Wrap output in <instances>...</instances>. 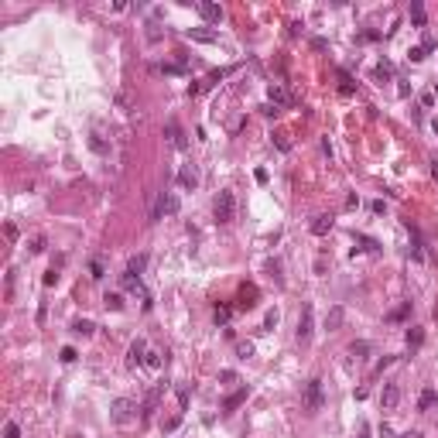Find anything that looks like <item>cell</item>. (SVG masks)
<instances>
[{"mask_svg":"<svg viewBox=\"0 0 438 438\" xmlns=\"http://www.w3.org/2000/svg\"><path fill=\"white\" fill-rule=\"evenodd\" d=\"M212 212H216V223H219V226L233 223V216H236V199H233V192H229V189H223L219 195H216Z\"/></svg>","mask_w":438,"mask_h":438,"instance_id":"cell-1","label":"cell"},{"mask_svg":"<svg viewBox=\"0 0 438 438\" xmlns=\"http://www.w3.org/2000/svg\"><path fill=\"white\" fill-rule=\"evenodd\" d=\"M137 411H140V407H137L133 397H116L113 404H110V418H113L116 424H130V421L137 418Z\"/></svg>","mask_w":438,"mask_h":438,"instance_id":"cell-2","label":"cell"},{"mask_svg":"<svg viewBox=\"0 0 438 438\" xmlns=\"http://www.w3.org/2000/svg\"><path fill=\"white\" fill-rule=\"evenodd\" d=\"M312 332H315V308H312V302H305L302 305V319H298V346L312 343Z\"/></svg>","mask_w":438,"mask_h":438,"instance_id":"cell-3","label":"cell"},{"mask_svg":"<svg viewBox=\"0 0 438 438\" xmlns=\"http://www.w3.org/2000/svg\"><path fill=\"white\" fill-rule=\"evenodd\" d=\"M322 404H325L322 380H319V377H312V380L305 383V411H308V414H315V411H322Z\"/></svg>","mask_w":438,"mask_h":438,"instance_id":"cell-4","label":"cell"},{"mask_svg":"<svg viewBox=\"0 0 438 438\" xmlns=\"http://www.w3.org/2000/svg\"><path fill=\"white\" fill-rule=\"evenodd\" d=\"M178 209H182L178 195H175V192H161V195H158V206H154V212H151V219L158 223V219H165V216H175Z\"/></svg>","mask_w":438,"mask_h":438,"instance_id":"cell-5","label":"cell"},{"mask_svg":"<svg viewBox=\"0 0 438 438\" xmlns=\"http://www.w3.org/2000/svg\"><path fill=\"white\" fill-rule=\"evenodd\" d=\"M144 356H148V343H144V339H133L130 349H127V366H130V370L144 366Z\"/></svg>","mask_w":438,"mask_h":438,"instance_id":"cell-6","label":"cell"},{"mask_svg":"<svg viewBox=\"0 0 438 438\" xmlns=\"http://www.w3.org/2000/svg\"><path fill=\"white\" fill-rule=\"evenodd\" d=\"M165 383H168V380H158V383L151 387V394H148V400H144V407H140V414H144V421H148V418L154 414L158 400H161V394H165Z\"/></svg>","mask_w":438,"mask_h":438,"instance_id":"cell-7","label":"cell"},{"mask_svg":"<svg viewBox=\"0 0 438 438\" xmlns=\"http://www.w3.org/2000/svg\"><path fill=\"white\" fill-rule=\"evenodd\" d=\"M195 7H199V14H202V21H209V24H219V21H223V7H219V4H209V0H199Z\"/></svg>","mask_w":438,"mask_h":438,"instance_id":"cell-8","label":"cell"},{"mask_svg":"<svg viewBox=\"0 0 438 438\" xmlns=\"http://www.w3.org/2000/svg\"><path fill=\"white\" fill-rule=\"evenodd\" d=\"M185 38H189V41H199V45H216V41H219V35H216V31H209V28H189V31H185Z\"/></svg>","mask_w":438,"mask_h":438,"instance_id":"cell-9","label":"cell"},{"mask_svg":"<svg viewBox=\"0 0 438 438\" xmlns=\"http://www.w3.org/2000/svg\"><path fill=\"white\" fill-rule=\"evenodd\" d=\"M267 96H270V103H274V106H287V103H295V99H291V93H287L281 82H270V86H267Z\"/></svg>","mask_w":438,"mask_h":438,"instance_id":"cell-10","label":"cell"},{"mask_svg":"<svg viewBox=\"0 0 438 438\" xmlns=\"http://www.w3.org/2000/svg\"><path fill=\"white\" fill-rule=\"evenodd\" d=\"M165 133H168V140H172L178 151L189 148V140H185V133H182V127H178V120H168V123H165Z\"/></svg>","mask_w":438,"mask_h":438,"instance_id":"cell-11","label":"cell"},{"mask_svg":"<svg viewBox=\"0 0 438 438\" xmlns=\"http://www.w3.org/2000/svg\"><path fill=\"white\" fill-rule=\"evenodd\" d=\"M380 404H383V411H394V407L400 404V387H397V383H387V387H383Z\"/></svg>","mask_w":438,"mask_h":438,"instance_id":"cell-12","label":"cell"},{"mask_svg":"<svg viewBox=\"0 0 438 438\" xmlns=\"http://www.w3.org/2000/svg\"><path fill=\"white\" fill-rule=\"evenodd\" d=\"M178 185H182V189H195V185H199V172H195V165H182V172H178Z\"/></svg>","mask_w":438,"mask_h":438,"instance_id":"cell-13","label":"cell"},{"mask_svg":"<svg viewBox=\"0 0 438 438\" xmlns=\"http://www.w3.org/2000/svg\"><path fill=\"white\" fill-rule=\"evenodd\" d=\"M247 394H250V387H240L236 394H229V397L223 400V414H229V411H236V407H240V404L247 400Z\"/></svg>","mask_w":438,"mask_h":438,"instance_id":"cell-14","label":"cell"},{"mask_svg":"<svg viewBox=\"0 0 438 438\" xmlns=\"http://www.w3.org/2000/svg\"><path fill=\"white\" fill-rule=\"evenodd\" d=\"M257 298H260L257 284H243V287H240V308H253V305H257Z\"/></svg>","mask_w":438,"mask_h":438,"instance_id":"cell-15","label":"cell"},{"mask_svg":"<svg viewBox=\"0 0 438 438\" xmlns=\"http://www.w3.org/2000/svg\"><path fill=\"white\" fill-rule=\"evenodd\" d=\"M120 284L127 287V291H133V295H148V291H144V284H140V274H130V270H127V274L120 277Z\"/></svg>","mask_w":438,"mask_h":438,"instance_id":"cell-16","label":"cell"},{"mask_svg":"<svg viewBox=\"0 0 438 438\" xmlns=\"http://www.w3.org/2000/svg\"><path fill=\"white\" fill-rule=\"evenodd\" d=\"M329 229H332V216H329V212H322V216L312 219V233H315V236H325Z\"/></svg>","mask_w":438,"mask_h":438,"instance_id":"cell-17","label":"cell"},{"mask_svg":"<svg viewBox=\"0 0 438 438\" xmlns=\"http://www.w3.org/2000/svg\"><path fill=\"white\" fill-rule=\"evenodd\" d=\"M390 76H394V65H390L387 58H380V62H377V69H373V79H377V82H387Z\"/></svg>","mask_w":438,"mask_h":438,"instance_id":"cell-18","label":"cell"},{"mask_svg":"<svg viewBox=\"0 0 438 438\" xmlns=\"http://www.w3.org/2000/svg\"><path fill=\"white\" fill-rule=\"evenodd\" d=\"M339 325H343V308L336 305V308H329V315H325V329H329V332H336Z\"/></svg>","mask_w":438,"mask_h":438,"instance_id":"cell-19","label":"cell"},{"mask_svg":"<svg viewBox=\"0 0 438 438\" xmlns=\"http://www.w3.org/2000/svg\"><path fill=\"white\" fill-rule=\"evenodd\" d=\"M404 339H407V346H411V349H418V346L424 343V332H421L418 325H411V329H407V336H404Z\"/></svg>","mask_w":438,"mask_h":438,"instance_id":"cell-20","label":"cell"},{"mask_svg":"<svg viewBox=\"0 0 438 438\" xmlns=\"http://www.w3.org/2000/svg\"><path fill=\"white\" fill-rule=\"evenodd\" d=\"M431 404H438V394H435V390H431V387H428V390H424V394H421V397H418V411H428Z\"/></svg>","mask_w":438,"mask_h":438,"instance_id":"cell-21","label":"cell"},{"mask_svg":"<svg viewBox=\"0 0 438 438\" xmlns=\"http://www.w3.org/2000/svg\"><path fill=\"white\" fill-rule=\"evenodd\" d=\"M407 315H411V302H404V305H400V308H394V312L387 315V322H404Z\"/></svg>","mask_w":438,"mask_h":438,"instance_id":"cell-22","label":"cell"},{"mask_svg":"<svg viewBox=\"0 0 438 438\" xmlns=\"http://www.w3.org/2000/svg\"><path fill=\"white\" fill-rule=\"evenodd\" d=\"M411 24H414V28H424V7H421L418 0L411 4Z\"/></svg>","mask_w":438,"mask_h":438,"instance_id":"cell-23","label":"cell"},{"mask_svg":"<svg viewBox=\"0 0 438 438\" xmlns=\"http://www.w3.org/2000/svg\"><path fill=\"white\" fill-rule=\"evenodd\" d=\"M144 267H148V257H144V253H133L130 264H127V270H130V274H140Z\"/></svg>","mask_w":438,"mask_h":438,"instance_id":"cell-24","label":"cell"},{"mask_svg":"<svg viewBox=\"0 0 438 438\" xmlns=\"http://www.w3.org/2000/svg\"><path fill=\"white\" fill-rule=\"evenodd\" d=\"M28 253H45V236H41V233H35V236L28 240Z\"/></svg>","mask_w":438,"mask_h":438,"instance_id":"cell-25","label":"cell"},{"mask_svg":"<svg viewBox=\"0 0 438 438\" xmlns=\"http://www.w3.org/2000/svg\"><path fill=\"white\" fill-rule=\"evenodd\" d=\"M161 356H165V353H154V349H148V356H144V366H148V370H161Z\"/></svg>","mask_w":438,"mask_h":438,"instance_id":"cell-26","label":"cell"},{"mask_svg":"<svg viewBox=\"0 0 438 438\" xmlns=\"http://www.w3.org/2000/svg\"><path fill=\"white\" fill-rule=\"evenodd\" d=\"M93 329H96V325L89 322V319H79V322L72 325V332H79V336H93Z\"/></svg>","mask_w":438,"mask_h":438,"instance_id":"cell-27","label":"cell"},{"mask_svg":"<svg viewBox=\"0 0 438 438\" xmlns=\"http://www.w3.org/2000/svg\"><path fill=\"white\" fill-rule=\"evenodd\" d=\"M103 305L110 308V312H120V308H123V298L113 291V295H106V298H103Z\"/></svg>","mask_w":438,"mask_h":438,"instance_id":"cell-28","label":"cell"},{"mask_svg":"<svg viewBox=\"0 0 438 438\" xmlns=\"http://www.w3.org/2000/svg\"><path fill=\"white\" fill-rule=\"evenodd\" d=\"M366 353H370V343H353L349 346V356H356V360H363Z\"/></svg>","mask_w":438,"mask_h":438,"instance_id":"cell-29","label":"cell"},{"mask_svg":"<svg viewBox=\"0 0 438 438\" xmlns=\"http://www.w3.org/2000/svg\"><path fill=\"white\" fill-rule=\"evenodd\" d=\"M236 356H240V360H250V356H253V343H236Z\"/></svg>","mask_w":438,"mask_h":438,"instance_id":"cell-30","label":"cell"},{"mask_svg":"<svg viewBox=\"0 0 438 438\" xmlns=\"http://www.w3.org/2000/svg\"><path fill=\"white\" fill-rule=\"evenodd\" d=\"M89 148H93L96 154H106V144H103V137H99V133H93V137H89Z\"/></svg>","mask_w":438,"mask_h":438,"instance_id":"cell-31","label":"cell"},{"mask_svg":"<svg viewBox=\"0 0 438 438\" xmlns=\"http://www.w3.org/2000/svg\"><path fill=\"white\" fill-rule=\"evenodd\" d=\"M424 55H428V48H424V45H418V48H411V52H407V58H411V62H424Z\"/></svg>","mask_w":438,"mask_h":438,"instance_id":"cell-32","label":"cell"},{"mask_svg":"<svg viewBox=\"0 0 438 438\" xmlns=\"http://www.w3.org/2000/svg\"><path fill=\"white\" fill-rule=\"evenodd\" d=\"M339 93H343V96H353V93H356V86H353V79L346 76V72H343V86H339Z\"/></svg>","mask_w":438,"mask_h":438,"instance_id":"cell-33","label":"cell"},{"mask_svg":"<svg viewBox=\"0 0 438 438\" xmlns=\"http://www.w3.org/2000/svg\"><path fill=\"white\" fill-rule=\"evenodd\" d=\"M229 72H233V69H219V72H212V76L206 79V86H216V82H219V79H226Z\"/></svg>","mask_w":438,"mask_h":438,"instance_id":"cell-34","label":"cell"},{"mask_svg":"<svg viewBox=\"0 0 438 438\" xmlns=\"http://www.w3.org/2000/svg\"><path fill=\"white\" fill-rule=\"evenodd\" d=\"M274 325H277V312H274V308H270V312H267V319H264V332H270V329H274Z\"/></svg>","mask_w":438,"mask_h":438,"instance_id":"cell-35","label":"cell"},{"mask_svg":"<svg viewBox=\"0 0 438 438\" xmlns=\"http://www.w3.org/2000/svg\"><path fill=\"white\" fill-rule=\"evenodd\" d=\"M4 435L7 438H21V428L14 424V421H7V428H4Z\"/></svg>","mask_w":438,"mask_h":438,"instance_id":"cell-36","label":"cell"},{"mask_svg":"<svg viewBox=\"0 0 438 438\" xmlns=\"http://www.w3.org/2000/svg\"><path fill=\"white\" fill-rule=\"evenodd\" d=\"M260 113H264V116H277V113H281V106H274V103H264V106H260Z\"/></svg>","mask_w":438,"mask_h":438,"instance_id":"cell-37","label":"cell"},{"mask_svg":"<svg viewBox=\"0 0 438 438\" xmlns=\"http://www.w3.org/2000/svg\"><path fill=\"white\" fill-rule=\"evenodd\" d=\"M89 277H96V281L103 277V264H99V260H93V264H89Z\"/></svg>","mask_w":438,"mask_h":438,"instance_id":"cell-38","label":"cell"},{"mask_svg":"<svg viewBox=\"0 0 438 438\" xmlns=\"http://www.w3.org/2000/svg\"><path fill=\"white\" fill-rule=\"evenodd\" d=\"M58 281V267H52V270H48V274H45V287H52Z\"/></svg>","mask_w":438,"mask_h":438,"instance_id":"cell-39","label":"cell"},{"mask_svg":"<svg viewBox=\"0 0 438 438\" xmlns=\"http://www.w3.org/2000/svg\"><path fill=\"white\" fill-rule=\"evenodd\" d=\"M216 322H219V325L229 322V308H216Z\"/></svg>","mask_w":438,"mask_h":438,"instance_id":"cell-40","label":"cell"},{"mask_svg":"<svg viewBox=\"0 0 438 438\" xmlns=\"http://www.w3.org/2000/svg\"><path fill=\"white\" fill-rule=\"evenodd\" d=\"M219 383H236V373H233V370H223V373H219Z\"/></svg>","mask_w":438,"mask_h":438,"instance_id":"cell-41","label":"cell"},{"mask_svg":"<svg viewBox=\"0 0 438 438\" xmlns=\"http://www.w3.org/2000/svg\"><path fill=\"white\" fill-rule=\"evenodd\" d=\"M76 360V349H72V346H65V349H62V363H72Z\"/></svg>","mask_w":438,"mask_h":438,"instance_id":"cell-42","label":"cell"},{"mask_svg":"<svg viewBox=\"0 0 438 438\" xmlns=\"http://www.w3.org/2000/svg\"><path fill=\"white\" fill-rule=\"evenodd\" d=\"M178 407H182V411H185V407H189V390H185V387H182V390H178Z\"/></svg>","mask_w":438,"mask_h":438,"instance_id":"cell-43","label":"cell"},{"mask_svg":"<svg viewBox=\"0 0 438 438\" xmlns=\"http://www.w3.org/2000/svg\"><path fill=\"white\" fill-rule=\"evenodd\" d=\"M178 421H182V414H175V418H168V421H165V431H175V428H178Z\"/></svg>","mask_w":438,"mask_h":438,"instance_id":"cell-44","label":"cell"},{"mask_svg":"<svg viewBox=\"0 0 438 438\" xmlns=\"http://www.w3.org/2000/svg\"><path fill=\"white\" fill-rule=\"evenodd\" d=\"M277 148H281V151H287V148H291V140H287V133H277Z\"/></svg>","mask_w":438,"mask_h":438,"instance_id":"cell-45","label":"cell"},{"mask_svg":"<svg viewBox=\"0 0 438 438\" xmlns=\"http://www.w3.org/2000/svg\"><path fill=\"white\" fill-rule=\"evenodd\" d=\"M356 206H360V195H356V192H353V195H349V199H346V209H356Z\"/></svg>","mask_w":438,"mask_h":438,"instance_id":"cell-46","label":"cell"},{"mask_svg":"<svg viewBox=\"0 0 438 438\" xmlns=\"http://www.w3.org/2000/svg\"><path fill=\"white\" fill-rule=\"evenodd\" d=\"M380 438H394V431H390L387 424H380Z\"/></svg>","mask_w":438,"mask_h":438,"instance_id":"cell-47","label":"cell"},{"mask_svg":"<svg viewBox=\"0 0 438 438\" xmlns=\"http://www.w3.org/2000/svg\"><path fill=\"white\" fill-rule=\"evenodd\" d=\"M400 438H421V431H404Z\"/></svg>","mask_w":438,"mask_h":438,"instance_id":"cell-48","label":"cell"},{"mask_svg":"<svg viewBox=\"0 0 438 438\" xmlns=\"http://www.w3.org/2000/svg\"><path fill=\"white\" fill-rule=\"evenodd\" d=\"M435 133H438V120H435Z\"/></svg>","mask_w":438,"mask_h":438,"instance_id":"cell-49","label":"cell"},{"mask_svg":"<svg viewBox=\"0 0 438 438\" xmlns=\"http://www.w3.org/2000/svg\"><path fill=\"white\" fill-rule=\"evenodd\" d=\"M363 438H366V428H363Z\"/></svg>","mask_w":438,"mask_h":438,"instance_id":"cell-50","label":"cell"}]
</instances>
